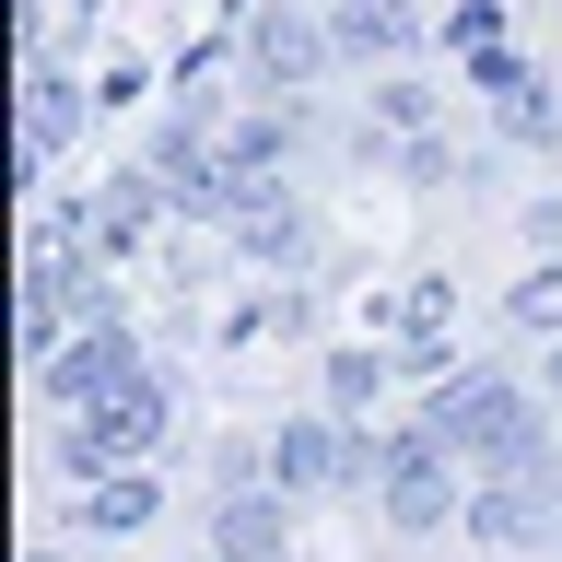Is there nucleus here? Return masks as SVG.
<instances>
[{
  "label": "nucleus",
  "instance_id": "15",
  "mask_svg": "<svg viewBox=\"0 0 562 562\" xmlns=\"http://www.w3.org/2000/svg\"><path fill=\"white\" fill-rule=\"evenodd\" d=\"M504 316H516L527 340H562V246H539V270L504 293Z\"/></svg>",
  "mask_w": 562,
  "mask_h": 562
},
{
  "label": "nucleus",
  "instance_id": "12",
  "mask_svg": "<svg viewBox=\"0 0 562 562\" xmlns=\"http://www.w3.org/2000/svg\"><path fill=\"white\" fill-rule=\"evenodd\" d=\"M165 516V481H140L130 457H117V469H94V481H82V527H94V539H140V527Z\"/></svg>",
  "mask_w": 562,
  "mask_h": 562
},
{
  "label": "nucleus",
  "instance_id": "11",
  "mask_svg": "<svg viewBox=\"0 0 562 562\" xmlns=\"http://www.w3.org/2000/svg\"><path fill=\"white\" fill-rule=\"evenodd\" d=\"M328 24H340L351 70H375V59H411L422 47V0H328Z\"/></svg>",
  "mask_w": 562,
  "mask_h": 562
},
{
  "label": "nucleus",
  "instance_id": "9",
  "mask_svg": "<svg viewBox=\"0 0 562 562\" xmlns=\"http://www.w3.org/2000/svg\"><path fill=\"white\" fill-rule=\"evenodd\" d=\"M82 130V82H70V70H47V59H24V153H12V176H47V153H59V140Z\"/></svg>",
  "mask_w": 562,
  "mask_h": 562
},
{
  "label": "nucleus",
  "instance_id": "13",
  "mask_svg": "<svg viewBox=\"0 0 562 562\" xmlns=\"http://www.w3.org/2000/svg\"><path fill=\"white\" fill-rule=\"evenodd\" d=\"M481 94H492V117H504V140H551V94H539V70L481 59Z\"/></svg>",
  "mask_w": 562,
  "mask_h": 562
},
{
  "label": "nucleus",
  "instance_id": "7",
  "mask_svg": "<svg viewBox=\"0 0 562 562\" xmlns=\"http://www.w3.org/2000/svg\"><path fill=\"white\" fill-rule=\"evenodd\" d=\"M165 176H153V165H130V176H105V188H94V200H82V211H59V223H47V235H70V246H105V258H117V246H140V235H153V223H165Z\"/></svg>",
  "mask_w": 562,
  "mask_h": 562
},
{
  "label": "nucleus",
  "instance_id": "6",
  "mask_svg": "<svg viewBox=\"0 0 562 562\" xmlns=\"http://www.w3.org/2000/svg\"><path fill=\"white\" fill-rule=\"evenodd\" d=\"M223 235H235V258H258V270H305L316 258V211L293 200V188H270V176H246L235 211H223Z\"/></svg>",
  "mask_w": 562,
  "mask_h": 562
},
{
  "label": "nucleus",
  "instance_id": "20",
  "mask_svg": "<svg viewBox=\"0 0 562 562\" xmlns=\"http://www.w3.org/2000/svg\"><path fill=\"white\" fill-rule=\"evenodd\" d=\"M200 562H223V551H200Z\"/></svg>",
  "mask_w": 562,
  "mask_h": 562
},
{
  "label": "nucleus",
  "instance_id": "8",
  "mask_svg": "<svg viewBox=\"0 0 562 562\" xmlns=\"http://www.w3.org/2000/svg\"><path fill=\"white\" fill-rule=\"evenodd\" d=\"M211 551L223 562H293V492L281 481L223 492V504H211Z\"/></svg>",
  "mask_w": 562,
  "mask_h": 562
},
{
  "label": "nucleus",
  "instance_id": "5",
  "mask_svg": "<svg viewBox=\"0 0 562 562\" xmlns=\"http://www.w3.org/2000/svg\"><path fill=\"white\" fill-rule=\"evenodd\" d=\"M117 375H140V340H130V316H82L47 363H35V398L47 411H94Z\"/></svg>",
  "mask_w": 562,
  "mask_h": 562
},
{
  "label": "nucleus",
  "instance_id": "1",
  "mask_svg": "<svg viewBox=\"0 0 562 562\" xmlns=\"http://www.w3.org/2000/svg\"><path fill=\"white\" fill-rule=\"evenodd\" d=\"M422 422H434V434H446L469 469H562V446H551V422H539V398H527L516 375H481V363H446Z\"/></svg>",
  "mask_w": 562,
  "mask_h": 562
},
{
  "label": "nucleus",
  "instance_id": "2",
  "mask_svg": "<svg viewBox=\"0 0 562 562\" xmlns=\"http://www.w3.org/2000/svg\"><path fill=\"white\" fill-rule=\"evenodd\" d=\"M375 516L398 527V539L457 527V446L434 434V422H411V434H386V446H375Z\"/></svg>",
  "mask_w": 562,
  "mask_h": 562
},
{
  "label": "nucleus",
  "instance_id": "17",
  "mask_svg": "<svg viewBox=\"0 0 562 562\" xmlns=\"http://www.w3.org/2000/svg\"><path fill=\"white\" fill-rule=\"evenodd\" d=\"M375 117H386V130H398V140H411L422 117H434V94H422V82H386V94H375Z\"/></svg>",
  "mask_w": 562,
  "mask_h": 562
},
{
  "label": "nucleus",
  "instance_id": "3",
  "mask_svg": "<svg viewBox=\"0 0 562 562\" xmlns=\"http://www.w3.org/2000/svg\"><path fill=\"white\" fill-rule=\"evenodd\" d=\"M270 481L293 492V504H316V492L375 481V446L351 434V411H293V422L270 434Z\"/></svg>",
  "mask_w": 562,
  "mask_h": 562
},
{
  "label": "nucleus",
  "instance_id": "4",
  "mask_svg": "<svg viewBox=\"0 0 562 562\" xmlns=\"http://www.w3.org/2000/svg\"><path fill=\"white\" fill-rule=\"evenodd\" d=\"M316 70H340V24H316L293 0H258L246 12V82L258 94H305Z\"/></svg>",
  "mask_w": 562,
  "mask_h": 562
},
{
  "label": "nucleus",
  "instance_id": "18",
  "mask_svg": "<svg viewBox=\"0 0 562 562\" xmlns=\"http://www.w3.org/2000/svg\"><path fill=\"white\" fill-rule=\"evenodd\" d=\"M527 246H562V200H539V211H527Z\"/></svg>",
  "mask_w": 562,
  "mask_h": 562
},
{
  "label": "nucleus",
  "instance_id": "10",
  "mask_svg": "<svg viewBox=\"0 0 562 562\" xmlns=\"http://www.w3.org/2000/svg\"><path fill=\"white\" fill-rule=\"evenodd\" d=\"M82 422H94L105 457H153V446H165V375H153V363H140V375H117Z\"/></svg>",
  "mask_w": 562,
  "mask_h": 562
},
{
  "label": "nucleus",
  "instance_id": "16",
  "mask_svg": "<svg viewBox=\"0 0 562 562\" xmlns=\"http://www.w3.org/2000/svg\"><path fill=\"white\" fill-rule=\"evenodd\" d=\"M398 176H411V188H446V176H457V153H446V140H398Z\"/></svg>",
  "mask_w": 562,
  "mask_h": 562
},
{
  "label": "nucleus",
  "instance_id": "14",
  "mask_svg": "<svg viewBox=\"0 0 562 562\" xmlns=\"http://www.w3.org/2000/svg\"><path fill=\"white\" fill-rule=\"evenodd\" d=\"M398 363H411V351H386V340H351V351H328V411H375Z\"/></svg>",
  "mask_w": 562,
  "mask_h": 562
},
{
  "label": "nucleus",
  "instance_id": "19",
  "mask_svg": "<svg viewBox=\"0 0 562 562\" xmlns=\"http://www.w3.org/2000/svg\"><path fill=\"white\" fill-rule=\"evenodd\" d=\"M539 375H551V386H562V340H551V363H539Z\"/></svg>",
  "mask_w": 562,
  "mask_h": 562
}]
</instances>
